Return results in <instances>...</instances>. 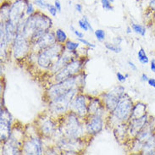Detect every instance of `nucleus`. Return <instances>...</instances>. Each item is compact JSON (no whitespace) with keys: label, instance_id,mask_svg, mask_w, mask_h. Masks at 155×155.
<instances>
[{"label":"nucleus","instance_id":"f257e3e1","mask_svg":"<svg viewBox=\"0 0 155 155\" xmlns=\"http://www.w3.org/2000/svg\"><path fill=\"white\" fill-rule=\"evenodd\" d=\"M62 52V46L59 44H54L42 51L38 57V64L42 68H48L52 61L56 58H59Z\"/></svg>","mask_w":155,"mask_h":155},{"label":"nucleus","instance_id":"f03ea898","mask_svg":"<svg viewBox=\"0 0 155 155\" xmlns=\"http://www.w3.org/2000/svg\"><path fill=\"white\" fill-rule=\"evenodd\" d=\"M75 84H76V79L73 77L64 80L62 81H59V84L54 85L48 89V97L51 100H54L55 98L62 96L69 91H71V89H73Z\"/></svg>","mask_w":155,"mask_h":155},{"label":"nucleus","instance_id":"7ed1b4c3","mask_svg":"<svg viewBox=\"0 0 155 155\" xmlns=\"http://www.w3.org/2000/svg\"><path fill=\"white\" fill-rule=\"evenodd\" d=\"M76 90L75 89H71V91L66 92L65 94H64L62 96L59 97L57 98H55L51 102V109L56 112V113H62L64 112L69 105L71 104L72 100V97L75 95Z\"/></svg>","mask_w":155,"mask_h":155},{"label":"nucleus","instance_id":"20e7f679","mask_svg":"<svg viewBox=\"0 0 155 155\" xmlns=\"http://www.w3.org/2000/svg\"><path fill=\"white\" fill-rule=\"evenodd\" d=\"M27 37L23 31H17L15 42H14V54L15 58L24 57L29 51V43L27 41Z\"/></svg>","mask_w":155,"mask_h":155},{"label":"nucleus","instance_id":"39448f33","mask_svg":"<svg viewBox=\"0 0 155 155\" xmlns=\"http://www.w3.org/2000/svg\"><path fill=\"white\" fill-rule=\"evenodd\" d=\"M132 109V101L130 97H127L119 102L115 109H114V114L120 120H126L130 118Z\"/></svg>","mask_w":155,"mask_h":155},{"label":"nucleus","instance_id":"423d86ee","mask_svg":"<svg viewBox=\"0 0 155 155\" xmlns=\"http://www.w3.org/2000/svg\"><path fill=\"white\" fill-rule=\"evenodd\" d=\"M81 66V64L79 60H72L71 62L68 63L56 75L55 78L57 81H62L71 77L74 74L79 71Z\"/></svg>","mask_w":155,"mask_h":155},{"label":"nucleus","instance_id":"0eeeda50","mask_svg":"<svg viewBox=\"0 0 155 155\" xmlns=\"http://www.w3.org/2000/svg\"><path fill=\"white\" fill-rule=\"evenodd\" d=\"M123 92L124 88L122 87H118L105 94V104L109 110L114 111V109H115V107L121 99Z\"/></svg>","mask_w":155,"mask_h":155},{"label":"nucleus","instance_id":"6e6552de","mask_svg":"<svg viewBox=\"0 0 155 155\" xmlns=\"http://www.w3.org/2000/svg\"><path fill=\"white\" fill-rule=\"evenodd\" d=\"M81 127L80 126L77 118L71 114L65 123V134L71 138H77V137L81 131Z\"/></svg>","mask_w":155,"mask_h":155},{"label":"nucleus","instance_id":"1a4fd4ad","mask_svg":"<svg viewBox=\"0 0 155 155\" xmlns=\"http://www.w3.org/2000/svg\"><path fill=\"white\" fill-rule=\"evenodd\" d=\"M25 6H27V4L22 0H19L15 2V4L11 6V8H9V17L8 20L14 22L15 24L18 23L19 21L24 15V9Z\"/></svg>","mask_w":155,"mask_h":155},{"label":"nucleus","instance_id":"9d476101","mask_svg":"<svg viewBox=\"0 0 155 155\" xmlns=\"http://www.w3.org/2000/svg\"><path fill=\"white\" fill-rule=\"evenodd\" d=\"M24 152L26 154H41L42 142L38 137L31 138L24 144Z\"/></svg>","mask_w":155,"mask_h":155},{"label":"nucleus","instance_id":"9b49d317","mask_svg":"<svg viewBox=\"0 0 155 155\" xmlns=\"http://www.w3.org/2000/svg\"><path fill=\"white\" fill-rule=\"evenodd\" d=\"M147 121H148L147 114H145V115H143L142 117L132 119L130 126V135L133 136V137H137V134L142 130L143 127L145 126V125L147 124Z\"/></svg>","mask_w":155,"mask_h":155},{"label":"nucleus","instance_id":"f8f14e48","mask_svg":"<svg viewBox=\"0 0 155 155\" xmlns=\"http://www.w3.org/2000/svg\"><path fill=\"white\" fill-rule=\"evenodd\" d=\"M10 129V115L7 110L1 111V140H6L9 136Z\"/></svg>","mask_w":155,"mask_h":155},{"label":"nucleus","instance_id":"ddd939ff","mask_svg":"<svg viewBox=\"0 0 155 155\" xmlns=\"http://www.w3.org/2000/svg\"><path fill=\"white\" fill-rule=\"evenodd\" d=\"M57 38H55L54 35L52 32H46L42 35V37L38 38L35 44L38 46L39 49H46L52 45L55 44V41Z\"/></svg>","mask_w":155,"mask_h":155},{"label":"nucleus","instance_id":"4468645a","mask_svg":"<svg viewBox=\"0 0 155 155\" xmlns=\"http://www.w3.org/2000/svg\"><path fill=\"white\" fill-rule=\"evenodd\" d=\"M71 107L74 112L78 114L79 115H85L87 112V106L86 104L85 97L81 95L76 97L75 100L72 102Z\"/></svg>","mask_w":155,"mask_h":155},{"label":"nucleus","instance_id":"2eb2a0df","mask_svg":"<svg viewBox=\"0 0 155 155\" xmlns=\"http://www.w3.org/2000/svg\"><path fill=\"white\" fill-rule=\"evenodd\" d=\"M103 125H104V123H103V120L100 117V115L96 114L92 119H90V120L87 123V131L90 134H96L102 130Z\"/></svg>","mask_w":155,"mask_h":155},{"label":"nucleus","instance_id":"dca6fc26","mask_svg":"<svg viewBox=\"0 0 155 155\" xmlns=\"http://www.w3.org/2000/svg\"><path fill=\"white\" fill-rule=\"evenodd\" d=\"M141 152L143 154L155 155V133L152 135L146 142L143 143Z\"/></svg>","mask_w":155,"mask_h":155},{"label":"nucleus","instance_id":"f3484780","mask_svg":"<svg viewBox=\"0 0 155 155\" xmlns=\"http://www.w3.org/2000/svg\"><path fill=\"white\" fill-rule=\"evenodd\" d=\"M4 31H5V37L7 42H10L12 41L15 36L16 35L15 32V24L12 22L10 20H8L6 21V24H4Z\"/></svg>","mask_w":155,"mask_h":155},{"label":"nucleus","instance_id":"a211bd4d","mask_svg":"<svg viewBox=\"0 0 155 155\" xmlns=\"http://www.w3.org/2000/svg\"><path fill=\"white\" fill-rule=\"evenodd\" d=\"M70 59H71V55H68L66 53L63 54V55H61L58 59V60L55 62L54 64H53L52 71L54 72H56L59 71V70H62L66 65L68 61H70Z\"/></svg>","mask_w":155,"mask_h":155},{"label":"nucleus","instance_id":"6ab92c4d","mask_svg":"<svg viewBox=\"0 0 155 155\" xmlns=\"http://www.w3.org/2000/svg\"><path fill=\"white\" fill-rule=\"evenodd\" d=\"M147 106L143 103H138L135 105L132 109V112H131V115L130 118L131 119H136V118L142 117L143 115L147 114Z\"/></svg>","mask_w":155,"mask_h":155},{"label":"nucleus","instance_id":"aec40b11","mask_svg":"<svg viewBox=\"0 0 155 155\" xmlns=\"http://www.w3.org/2000/svg\"><path fill=\"white\" fill-rule=\"evenodd\" d=\"M54 125L51 120H48L43 122L42 126V133H44L45 135H50L54 132Z\"/></svg>","mask_w":155,"mask_h":155},{"label":"nucleus","instance_id":"412c9836","mask_svg":"<svg viewBox=\"0 0 155 155\" xmlns=\"http://www.w3.org/2000/svg\"><path fill=\"white\" fill-rule=\"evenodd\" d=\"M78 23H79L80 27L83 30V31H88V29H91V31H93V30H92V25L89 23L87 18L86 16H83V18H82L81 20H79Z\"/></svg>","mask_w":155,"mask_h":155},{"label":"nucleus","instance_id":"4be33fe9","mask_svg":"<svg viewBox=\"0 0 155 155\" xmlns=\"http://www.w3.org/2000/svg\"><path fill=\"white\" fill-rule=\"evenodd\" d=\"M138 59L139 61L141 62V63L143 64H146L149 62V59H148V57H147V54H146V52L145 50L143 49V48H140V50L138 51Z\"/></svg>","mask_w":155,"mask_h":155},{"label":"nucleus","instance_id":"5701e85b","mask_svg":"<svg viewBox=\"0 0 155 155\" xmlns=\"http://www.w3.org/2000/svg\"><path fill=\"white\" fill-rule=\"evenodd\" d=\"M131 27H132V29H133V31H134L136 33L141 35L142 37L145 36V34H146V28L144 26L138 25V24H132Z\"/></svg>","mask_w":155,"mask_h":155},{"label":"nucleus","instance_id":"b1692460","mask_svg":"<svg viewBox=\"0 0 155 155\" xmlns=\"http://www.w3.org/2000/svg\"><path fill=\"white\" fill-rule=\"evenodd\" d=\"M55 34H56V38H57V40H58L59 42H64L66 41L67 36H66V33L63 30L58 29L56 31Z\"/></svg>","mask_w":155,"mask_h":155},{"label":"nucleus","instance_id":"393cba45","mask_svg":"<svg viewBox=\"0 0 155 155\" xmlns=\"http://www.w3.org/2000/svg\"><path fill=\"white\" fill-rule=\"evenodd\" d=\"M78 47H79V43L78 42H73L71 41H68L65 43V48L69 51H71V52H73V51L76 50Z\"/></svg>","mask_w":155,"mask_h":155},{"label":"nucleus","instance_id":"a878e982","mask_svg":"<svg viewBox=\"0 0 155 155\" xmlns=\"http://www.w3.org/2000/svg\"><path fill=\"white\" fill-rule=\"evenodd\" d=\"M105 47L110 51H113L114 53H120L121 52V48L119 46H115V45H113V44H109V43H105Z\"/></svg>","mask_w":155,"mask_h":155},{"label":"nucleus","instance_id":"bb28decb","mask_svg":"<svg viewBox=\"0 0 155 155\" xmlns=\"http://www.w3.org/2000/svg\"><path fill=\"white\" fill-rule=\"evenodd\" d=\"M101 4L105 10H107V11L113 10V7L111 6V2L109 0H101Z\"/></svg>","mask_w":155,"mask_h":155},{"label":"nucleus","instance_id":"cd10ccee","mask_svg":"<svg viewBox=\"0 0 155 155\" xmlns=\"http://www.w3.org/2000/svg\"><path fill=\"white\" fill-rule=\"evenodd\" d=\"M95 36H96L97 39L98 40V41H100L102 42L103 40H104L105 38V32L104 31H103V30H97L95 31Z\"/></svg>","mask_w":155,"mask_h":155},{"label":"nucleus","instance_id":"c85d7f7f","mask_svg":"<svg viewBox=\"0 0 155 155\" xmlns=\"http://www.w3.org/2000/svg\"><path fill=\"white\" fill-rule=\"evenodd\" d=\"M48 11L50 13L51 15H53V16H56V14H57V8L54 5H52V4H48Z\"/></svg>","mask_w":155,"mask_h":155},{"label":"nucleus","instance_id":"c756f323","mask_svg":"<svg viewBox=\"0 0 155 155\" xmlns=\"http://www.w3.org/2000/svg\"><path fill=\"white\" fill-rule=\"evenodd\" d=\"M33 13H34L33 5H32L31 4H30V3H28V4H27V6H26V14H27L28 15H31Z\"/></svg>","mask_w":155,"mask_h":155},{"label":"nucleus","instance_id":"7c9ffc66","mask_svg":"<svg viewBox=\"0 0 155 155\" xmlns=\"http://www.w3.org/2000/svg\"><path fill=\"white\" fill-rule=\"evenodd\" d=\"M34 3L37 4L38 6H39L40 8H48V4H45L42 0H35V2H34Z\"/></svg>","mask_w":155,"mask_h":155},{"label":"nucleus","instance_id":"2f4dec72","mask_svg":"<svg viewBox=\"0 0 155 155\" xmlns=\"http://www.w3.org/2000/svg\"><path fill=\"white\" fill-rule=\"evenodd\" d=\"M71 31H73V32H74V33L76 34V36L78 38H83V36H84L83 33H81V32H80V31H78L77 30L75 29L73 25H71Z\"/></svg>","mask_w":155,"mask_h":155},{"label":"nucleus","instance_id":"473e14b6","mask_svg":"<svg viewBox=\"0 0 155 155\" xmlns=\"http://www.w3.org/2000/svg\"><path fill=\"white\" fill-rule=\"evenodd\" d=\"M78 40H79V42H82L83 44H85V45H87V46L88 47H92V48H94V47H95V45H93V44H92V43H90V42H87V40H85V39H83V38H78Z\"/></svg>","mask_w":155,"mask_h":155},{"label":"nucleus","instance_id":"72a5a7b5","mask_svg":"<svg viewBox=\"0 0 155 155\" xmlns=\"http://www.w3.org/2000/svg\"><path fill=\"white\" fill-rule=\"evenodd\" d=\"M116 76H117V78L118 80H119V81H120V82H124V81H126V77L125 76H123L121 73L118 72L117 74H116Z\"/></svg>","mask_w":155,"mask_h":155},{"label":"nucleus","instance_id":"f704fd0d","mask_svg":"<svg viewBox=\"0 0 155 155\" xmlns=\"http://www.w3.org/2000/svg\"><path fill=\"white\" fill-rule=\"evenodd\" d=\"M149 8L152 11L155 12V0H150L149 1Z\"/></svg>","mask_w":155,"mask_h":155},{"label":"nucleus","instance_id":"c9c22d12","mask_svg":"<svg viewBox=\"0 0 155 155\" xmlns=\"http://www.w3.org/2000/svg\"><path fill=\"white\" fill-rule=\"evenodd\" d=\"M54 6L56 7L57 10H58L59 12H60V11H61V4H60L59 0H55Z\"/></svg>","mask_w":155,"mask_h":155},{"label":"nucleus","instance_id":"e433bc0d","mask_svg":"<svg viewBox=\"0 0 155 155\" xmlns=\"http://www.w3.org/2000/svg\"><path fill=\"white\" fill-rule=\"evenodd\" d=\"M147 83L149 86H151L152 87L155 88V79L153 78H150V79H148L147 81Z\"/></svg>","mask_w":155,"mask_h":155},{"label":"nucleus","instance_id":"4c0bfd02","mask_svg":"<svg viewBox=\"0 0 155 155\" xmlns=\"http://www.w3.org/2000/svg\"><path fill=\"white\" fill-rule=\"evenodd\" d=\"M150 69L153 73H155V59H152L151 63H150Z\"/></svg>","mask_w":155,"mask_h":155},{"label":"nucleus","instance_id":"58836bf2","mask_svg":"<svg viewBox=\"0 0 155 155\" xmlns=\"http://www.w3.org/2000/svg\"><path fill=\"white\" fill-rule=\"evenodd\" d=\"M128 64H129V66H130L133 71H137V66H136V65H135L134 64L132 63L131 61H128Z\"/></svg>","mask_w":155,"mask_h":155},{"label":"nucleus","instance_id":"ea45409f","mask_svg":"<svg viewBox=\"0 0 155 155\" xmlns=\"http://www.w3.org/2000/svg\"><path fill=\"white\" fill-rule=\"evenodd\" d=\"M141 81H148V78H147V76L145 74V73H143V75H142V77H141Z\"/></svg>","mask_w":155,"mask_h":155},{"label":"nucleus","instance_id":"a19ab883","mask_svg":"<svg viewBox=\"0 0 155 155\" xmlns=\"http://www.w3.org/2000/svg\"><path fill=\"white\" fill-rule=\"evenodd\" d=\"M76 10H77L79 13H81V11H82V6H81L80 4H76Z\"/></svg>","mask_w":155,"mask_h":155},{"label":"nucleus","instance_id":"79ce46f5","mask_svg":"<svg viewBox=\"0 0 155 155\" xmlns=\"http://www.w3.org/2000/svg\"><path fill=\"white\" fill-rule=\"evenodd\" d=\"M128 34H130L131 32V28L130 27H127V31H126Z\"/></svg>","mask_w":155,"mask_h":155},{"label":"nucleus","instance_id":"37998d69","mask_svg":"<svg viewBox=\"0 0 155 155\" xmlns=\"http://www.w3.org/2000/svg\"><path fill=\"white\" fill-rule=\"evenodd\" d=\"M109 1H110L111 3H114V0H109Z\"/></svg>","mask_w":155,"mask_h":155},{"label":"nucleus","instance_id":"c03bdc74","mask_svg":"<svg viewBox=\"0 0 155 155\" xmlns=\"http://www.w3.org/2000/svg\"><path fill=\"white\" fill-rule=\"evenodd\" d=\"M154 34H155V28H154Z\"/></svg>","mask_w":155,"mask_h":155}]
</instances>
